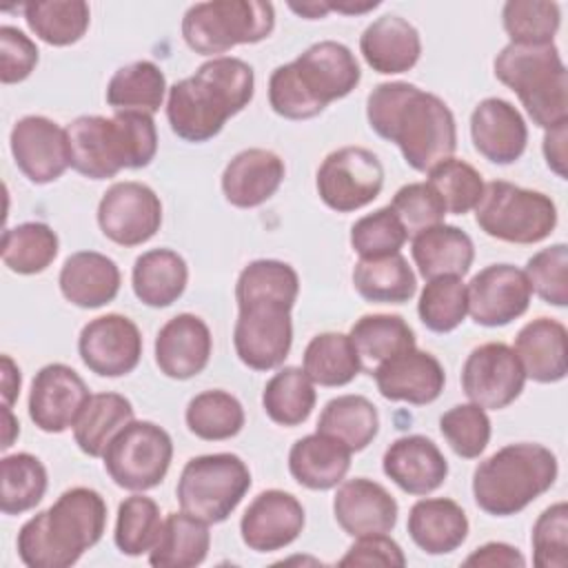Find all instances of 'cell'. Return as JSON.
<instances>
[{"instance_id": "24", "label": "cell", "mask_w": 568, "mask_h": 568, "mask_svg": "<svg viewBox=\"0 0 568 568\" xmlns=\"http://www.w3.org/2000/svg\"><path fill=\"white\" fill-rule=\"evenodd\" d=\"M397 510L395 497L366 477L344 481L333 499L335 521L351 537L390 532L397 524Z\"/></svg>"}, {"instance_id": "62", "label": "cell", "mask_w": 568, "mask_h": 568, "mask_svg": "<svg viewBox=\"0 0 568 568\" xmlns=\"http://www.w3.org/2000/svg\"><path fill=\"white\" fill-rule=\"evenodd\" d=\"M328 2V0H326ZM375 7H379V2H353V0H342V2H328V9L331 11H337V13H346V16H351V13H366V11H371V9H375Z\"/></svg>"}, {"instance_id": "61", "label": "cell", "mask_w": 568, "mask_h": 568, "mask_svg": "<svg viewBox=\"0 0 568 568\" xmlns=\"http://www.w3.org/2000/svg\"><path fill=\"white\" fill-rule=\"evenodd\" d=\"M288 9L295 11L297 16L306 18V20H317V18H324L326 13H331L326 0H320V2H317V0H311V2H302V4L288 2Z\"/></svg>"}, {"instance_id": "56", "label": "cell", "mask_w": 568, "mask_h": 568, "mask_svg": "<svg viewBox=\"0 0 568 568\" xmlns=\"http://www.w3.org/2000/svg\"><path fill=\"white\" fill-rule=\"evenodd\" d=\"M38 64L36 42L18 27H0V80L2 84H16L31 75Z\"/></svg>"}, {"instance_id": "46", "label": "cell", "mask_w": 568, "mask_h": 568, "mask_svg": "<svg viewBox=\"0 0 568 568\" xmlns=\"http://www.w3.org/2000/svg\"><path fill=\"white\" fill-rule=\"evenodd\" d=\"M164 519L160 517V508L151 497L131 495L118 506L115 519V546L122 555L138 557L149 552L162 532Z\"/></svg>"}, {"instance_id": "23", "label": "cell", "mask_w": 568, "mask_h": 568, "mask_svg": "<svg viewBox=\"0 0 568 568\" xmlns=\"http://www.w3.org/2000/svg\"><path fill=\"white\" fill-rule=\"evenodd\" d=\"M213 351V337L206 322L193 313L171 317L155 337V364L171 379H191L200 375Z\"/></svg>"}, {"instance_id": "63", "label": "cell", "mask_w": 568, "mask_h": 568, "mask_svg": "<svg viewBox=\"0 0 568 568\" xmlns=\"http://www.w3.org/2000/svg\"><path fill=\"white\" fill-rule=\"evenodd\" d=\"M2 413H4V435H2V450H7L11 444H13V439L20 435V424H18V419L13 417V413H11V406H4L2 404Z\"/></svg>"}, {"instance_id": "41", "label": "cell", "mask_w": 568, "mask_h": 568, "mask_svg": "<svg viewBox=\"0 0 568 568\" xmlns=\"http://www.w3.org/2000/svg\"><path fill=\"white\" fill-rule=\"evenodd\" d=\"M315 386L304 368L284 366L264 386L262 408L280 426H300L315 408Z\"/></svg>"}, {"instance_id": "60", "label": "cell", "mask_w": 568, "mask_h": 568, "mask_svg": "<svg viewBox=\"0 0 568 568\" xmlns=\"http://www.w3.org/2000/svg\"><path fill=\"white\" fill-rule=\"evenodd\" d=\"M0 384H2V404L13 406V402L20 395L22 375H20L18 364L9 355H2V379H0Z\"/></svg>"}, {"instance_id": "32", "label": "cell", "mask_w": 568, "mask_h": 568, "mask_svg": "<svg viewBox=\"0 0 568 568\" xmlns=\"http://www.w3.org/2000/svg\"><path fill=\"white\" fill-rule=\"evenodd\" d=\"M410 539L428 555H448L468 537V517L464 508L446 497L419 499L413 504L406 521Z\"/></svg>"}, {"instance_id": "9", "label": "cell", "mask_w": 568, "mask_h": 568, "mask_svg": "<svg viewBox=\"0 0 568 568\" xmlns=\"http://www.w3.org/2000/svg\"><path fill=\"white\" fill-rule=\"evenodd\" d=\"M475 222L488 237L510 244H535L555 231L557 206L541 191L493 180L484 184L481 200L475 206Z\"/></svg>"}, {"instance_id": "54", "label": "cell", "mask_w": 568, "mask_h": 568, "mask_svg": "<svg viewBox=\"0 0 568 568\" xmlns=\"http://www.w3.org/2000/svg\"><path fill=\"white\" fill-rule=\"evenodd\" d=\"M390 211L402 222L408 237L444 222L446 209L428 182L404 184L390 200Z\"/></svg>"}, {"instance_id": "40", "label": "cell", "mask_w": 568, "mask_h": 568, "mask_svg": "<svg viewBox=\"0 0 568 568\" xmlns=\"http://www.w3.org/2000/svg\"><path fill=\"white\" fill-rule=\"evenodd\" d=\"M304 373L320 386H346L359 373L362 364L348 335L320 333L304 348Z\"/></svg>"}, {"instance_id": "49", "label": "cell", "mask_w": 568, "mask_h": 568, "mask_svg": "<svg viewBox=\"0 0 568 568\" xmlns=\"http://www.w3.org/2000/svg\"><path fill=\"white\" fill-rule=\"evenodd\" d=\"M559 4L544 0H508L501 9L504 31L513 44H548L559 29Z\"/></svg>"}, {"instance_id": "13", "label": "cell", "mask_w": 568, "mask_h": 568, "mask_svg": "<svg viewBox=\"0 0 568 568\" xmlns=\"http://www.w3.org/2000/svg\"><path fill=\"white\" fill-rule=\"evenodd\" d=\"M315 186L328 209L351 213L379 195L384 166L379 158L364 146H342L324 158L315 175Z\"/></svg>"}, {"instance_id": "30", "label": "cell", "mask_w": 568, "mask_h": 568, "mask_svg": "<svg viewBox=\"0 0 568 568\" xmlns=\"http://www.w3.org/2000/svg\"><path fill=\"white\" fill-rule=\"evenodd\" d=\"M410 255L424 280L464 277L473 266L475 246L468 233L442 222L413 235Z\"/></svg>"}, {"instance_id": "55", "label": "cell", "mask_w": 568, "mask_h": 568, "mask_svg": "<svg viewBox=\"0 0 568 568\" xmlns=\"http://www.w3.org/2000/svg\"><path fill=\"white\" fill-rule=\"evenodd\" d=\"M532 564L537 568H566L568 564V506L557 501L548 506L535 521Z\"/></svg>"}, {"instance_id": "6", "label": "cell", "mask_w": 568, "mask_h": 568, "mask_svg": "<svg viewBox=\"0 0 568 568\" xmlns=\"http://www.w3.org/2000/svg\"><path fill=\"white\" fill-rule=\"evenodd\" d=\"M557 473L550 448L532 442L508 444L479 462L473 473V497L484 513L510 517L550 490Z\"/></svg>"}, {"instance_id": "12", "label": "cell", "mask_w": 568, "mask_h": 568, "mask_svg": "<svg viewBox=\"0 0 568 568\" xmlns=\"http://www.w3.org/2000/svg\"><path fill=\"white\" fill-rule=\"evenodd\" d=\"M291 308L277 300L237 302L233 346L244 366L271 371L284 364L293 344Z\"/></svg>"}, {"instance_id": "25", "label": "cell", "mask_w": 568, "mask_h": 568, "mask_svg": "<svg viewBox=\"0 0 568 568\" xmlns=\"http://www.w3.org/2000/svg\"><path fill=\"white\" fill-rule=\"evenodd\" d=\"M384 475L408 495H428L448 477V462L424 435L397 437L382 457Z\"/></svg>"}, {"instance_id": "20", "label": "cell", "mask_w": 568, "mask_h": 568, "mask_svg": "<svg viewBox=\"0 0 568 568\" xmlns=\"http://www.w3.org/2000/svg\"><path fill=\"white\" fill-rule=\"evenodd\" d=\"M304 528V506L295 495L262 490L240 519L242 541L255 552H273L293 544Z\"/></svg>"}, {"instance_id": "36", "label": "cell", "mask_w": 568, "mask_h": 568, "mask_svg": "<svg viewBox=\"0 0 568 568\" xmlns=\"http://www.w3.org/2000/svg\"><path fill=\"white\" fill-rule=\"evenodd\" d=\"M362 371L373 373L382 362L415 346V333L402 315L373 313L362 315L348 333Z\"/></svg>"}, {"instance_id": "52", "label": "cell", "mask_w": 568, "mask_h": 568, "mask_svg": "<svg viewBox=\"0 0 568 568\" xmlns=\"http://www.w3.org/2000/svg\"><path fill=\"white\" fill-rule=\"evenodd\" d=\"M406 240L408 235L390 206H382L359 217L351 226V246L359 257H384L399 253Z\"/></svg>"}, {"instance_id": "14", "label": "cell", "mask_w": 568, "mask_h": 568, "mask_svg": "<svg viewBox=\"0 0 568 568\" xmlns=\"http://www.w3.org/2000/svg\"><path fill=\"white\" fill-rule=\"evenodd\" d=\"M98 224L104 237L120 246L144 244L160 231L162 202L142 182H115L98 204Z\"/></svg>"}, {"instance_id": "51", "label": "cell", "mask_w": 568, "mask_h": 568, "mask_svg": "<svg viewBox=\"0 0 568 568\" xmlns=\"http://www.w3.org/2000/svg\"><path fill=\"white\" fill-rule=\"evenodd\" d=\"M439 430L455 455L464 459L479 457L490 442V417L477 404H457L439 417Z\"/></svg>"}, {"instance_id": "53", "label": "cell", "mask_w": 568, "mask_h": 568, "mask_svg": "<svg viewBox=\"0 0 568 568\" xmlns=\"http://www.w3.org/2000/svg\"><path fill=\"white\" fill-rule=\"evenodd\" d=\"M526 280L546 304L564 308L568 304V246L564 242L537 251L526 262Z\"/></svg>"}, {"instance_id": "10", "label": "cell", "mask_w": 568, "mask_h": 568, "mask_svg": "<svg viewBox=\"0 0 568 568\" xmlns=\"http://www.w3.org/2000/svg\"><path fill=\"white\" fill-rule=\"evenodd\" d=\"M251 488V470L233 453L191 457L178 479V504L184 513L220 524L237 508Z\"/></svg>"}, {"instance_id": "43", "label": "cell", "mask_w": 568, "mask_h": 568, "mask_svg": "<svg viewBox=\"0 0 568 568\" xmlns=\"http://www.w3.org/2000/svg\"><path fill=\"white\" fill-rule=\"evenodd\" d=\"M27 27L51 47L75 44L89 29L91 11L82 0L27 2L22 7Z\"/></svg>"}, {"instance_id": "33", "label": "cell", "mask_w": 568, "mask_h": 568, "mask_svg": "<svg viewBox=\"0 0 568 568\" xmlns=\"http://www.w3.org/2000/svg\"><path fill=\"white\" fill-rule=\"evenodd\" d=\"M189 282L184 257L171 248H151L142 253L131 273L135 297L153 308H164L178 302Z\"/></svg>"}, {"instance_id": "34", "label": "cell", "mask_w": 568, "mask_h": 568, "mask_svg": "<svg viewBox=\"0 0 568 568\" xmlns=\"http://www.w3.org/2000/svg\"><path fill=\"white\" fill-rule=\"evenodd\" d=\"M211 548L209 524L189 513H169L158 544L149 550V564L155 568L200 566Z\"/></svg>"}, {"instance_id": "21", "label": "cell", "mask_w": 568, "mask_h": 568, "mask_svg": "<svg viewBox=\"0 0 568 568\" xmlns=\"http://www.w3.org/2000/svg\"><path fill=\"white\" fill-rule=\"evenodd\" d=\"M371 375L384 399L408 402L415 406L435 402L446 384V373L439 359L415 346L382 362Z\"/></svg>"}, {"instance_id": "8", "label": "cell", "mask_w": 568, "mask_h": 568, "mask_svg": "<svg viewBox=\"0 0 568 568\" xmlns=\"http://www.w3.org/2000/svg\"><path fill=\"white\" fill-rule=\"evenodd\" d=\"M275 29V9L260 0H211L191 4L182 18V38L200 55L226 53L237 44L266 40Z\"/></svg>"}, {"instance_id": "5", "label": "cell", "mask_w": 568, "mask_h": 568, "mask_svg": "<svg viewBox=\"0 0 568 568\" xmlns=\"http://www.w3.org/2000/svg\"><path fill=\"white\" fill-rule=\"evenodd\" d=\"M67 140L71 166L89 180L142 169L158 153L155 122L138 111H115L113 118L80 115L67 126Z\"/></svg>"}, {"instance_id": "59", "label": "cell", "mask_w": 568, "mask_h": 568, "mask_svg": "<svg viewBox=\"0 0 568 568\" xmlns=\"http://www.w3.org/2000/svg\"><path fill=\"white\" fill-rule=\"evenodd\" d=\"M544 158H546V164L559 178H566V124L546 131V135H544Z\"/></svg>"}, {"instance_id": "58", "label": "cell", "mask_w": 568, "mask_h": 568, "mask_svg": "<svg viewBox=\"0 0 568 568\" xmlns=\"http://www.w3.org/2000/svg\"><path fill=\"white\" fill-rule=\"evenodd\" d=\"M466 566H504V568H524L526 566V559L524 555L510 546V544H504V541H488L484 546H479L477 550H473L466 559H464Z\"/></svg>"}, {"instance_id": "48", "label": "cell", "mask_w": 568, "mask_h": 568, "mask_svg": "<svg viewBox=\"0 0 568 568\" xmlns=\"http://www.w3.org/2000/svg\"><path fill=\"white\" fill-rule=\"evenodd\" d=\"M417 313L422 324L433 333L455 331L468 313L466 284L462 277L446 275L428 280L419 295Z\"/></svg>"}, {"instance_id": "38", "label": "cell", "mask_w": 568, "mask_h": 568, "mask_svg": "<svg viewBox=\"0 0 568 568\" xmlns=\"http://www.w3.org/2000/svg\"><path fill=\"white\" fill-rule=\"evenodd\" d=\"M166 93V78L151 60H135L120 67L106 84V102L113 111H138L153 115Z\"/></svg>"}, {"instance_id": "35", "label": "cell", "mask_w": 568, "mask_h": 568, "mask_svg": "<svg viewBox=\"0 0 568 568\" xmlns=\"http://www.w3.org/2000/svg\"><path fill=\"white\" fill-rule=\"evenodd\" d=\"M353 286L371 304H404L417 291V280L402 253L359 257L353 266Z\"/></svg>"}, {"instance_id": "42", "label": "cell", "mask_w": 568, "mask_h": 568, "mask_svg": "<svg viewBox=\"0 0 568 568\" xmlns=\"http://www.w3.org/2000/svg\"><path fill=\"white\" fill-rule=\"evenodd\" d=\"M60 248L55 231L44 222H22L4 229L0 255L9 271L36 275L51 266Z\"/></svg>"}, {"instance_id": "4", "label": "cell", "mask_w": 568, "mask_h": 568, "mask_svg": "<svg viewBox=\"0 0 568 568\" xmlns=\"http://www.w3.org/2000/svg\"><path fill=\"white\" fill-rule=\"evenodd\" d=\"M362 80L353 51L335 40L311 44L268 78V104L286 120H311L333 100L346 98Z\"/></svg>"}, {"instance_id": "47", "label": "cell", "mask_w": 568, "mask_h": 568, "mask_svg": "<svg viewBox=\"0 0 568 568\" xmlns=\"http://www.w3.org/2000/svg\"><path fill=\"white\" fill-rule=\"evenodd\" d=\"M300 293L297 271L282 260H255L246 264L235 284V300H277L295 304Z\"/></svg>"}, {"instance_id": "50", "label": "cell", "mask_w": 568, "mask_h": 568, "mask_svg": "<svg viewBox=\"0 0 568 568\" xmlns=\"http://www.w3.org/2000/svg\"><path fill=\"white\" fill-rule=\"evenodd\" d=\"M428 184L444 202L446 213L464 215L477 206L484 193L479 171L457 158H448L428 171Z\"/></svg>"}, {"instance_id": "2", "label": "cell", "mask_w": 568, "mask_h": 568, "mask_svg": "<svg viewBox=\"0 0 568 568\" xmlns=\"http://www.w3.org/2000/svg\"><path fill=\"white\" fill-rule=\"evenodd\" d=\"M253 67L233 55H217L169 89L166 120L180 140L206 142L253 100Z\"/></svg>"}, {"instance_id": "18", "label": "cell", "mask_w": 568, "mask_h": 568, "mask_svg": "<svg viewBox=\"0 0 568 568\" xmlns=\"http://www.w3.org/2000/svg\"><path fill=\"white\" fill-rule=\"evenodd\" d=\"M16 166L33 184L55 182L69 166L67 129L44 115L20 118L9 135Z\"/></svg>"}, {"instance_id": "27", "label": "cell", "mask_w": 568, "mask_h": 568, "mask_svg": "<svg viewBox=\"0 0 568 568\" xmlns=\"http://www.w3.org/2000/svg\"><path fill=\"white\" fill-rule=\"evenodd\" d=\"M359 53L377 73H406L422 55V38L406 18L388 13L364 29L359 38Z\"/></svg>"}, {"instance_id": "26", "label": "cell", "mask_w": 568, "mask_h": 568, "mask_svg": "<svg viewBox=\"0 0 568 568\" xmlns=\"http://www.w3.org/2000/svg\"><path fill=\"white\" fill-rule=\"evenodd\" d=\"M284 160L268 149H244L224 166L222 193L237 209H255L271 200L284 180Z\"/></svg>"}, {"instance_id": "3", "label": "cell", "mask_w": 568, "mask_h": 568, "mask_svg": "<svg viewBox=\"0 0 568 568\" xmlns=\"http://www.w3.org/2000/svg\"><path fill=\"white\" fill-rule=\"evenodd\" d=\"M106 526L104 497L87 486L64 490L18 532V557L29 568H69L93 548Z\"/></svg>"}, {"instance_id": "29", "label": "cell", "mask_w": 568, "mask_h": 568, "mask_svg": "<svg viewBox=\"0 0 568 568\" xmlns=\"http://www.w3.org/2000/svg\"><path fill=\"white\" fill-rule=\"evenodd\" d=\"M566 326L552 317H537L521 326L515 337V355L532 382L555 384L568 373Z\"/></svg>"}, {"instance_id": "19", "label": "cell", "mask_w": 568, "mask_h": 568, "mask_svg": "<svg viewBox=\"0 0 568 568\" xmlns=\"http://www.w3.org/2000/svg\"><path fill=\"white\" fill-rule=\"evenodd\" d=\"M89 397L84 379L71 366L47 364L31 382L29 417L42 433H64L73 428Z\"/></svg>"}, {"instance_id": "39", "label": "cell", "mask_w": 568, "mask_h": 568, "mask_svg": "<svg viewBox=\"0 0 568 568\" xmlns=\"http://www.w3.org/2000/svg\"><path fill=\"white\" fill-rule=\"evenodd\" d=\"M379 430V415L364 395L333 397L317 419V433L342 442L351 453L364 450Z\"/></svg>"}, {"instance_id": "22", "label": "cell", "mask_w": 568, "mask_h": 568, "mask_svg": "<svg viewBox=\"0 0 568 568\" xmlns=\"http://www.w3.org/2000/svg\"><path fill=\"white\" fill-rule=\"evenodd\" d=\"M470 138L475 151L493 164L517 162L528 142V126L508 100L486 98L470 113Z\"/></svg>"}, {"instance_id": "31", "label": "cell", "mask_w": 568, "mask_h": 568, "mask_svg": "<svg viewBox=\"0 0 568 568\" xmlns=\"http://www.w3.org/2000/svg\"><path fill=\"white\" fill-rule=\"evenodd\" d=\"M351 450L331 435L313 433L300 437L288 453L293 479L311 490H328L342 484L351 468Z\"/></svg>"}, {"instance_id": "45", "label": "cell", "mask_w": 568, "mask_h": 568, "mask_svg": "<svg viewBox=\"0 0 568 568\" xmlns=\"http://www.w3.org/2000/svg\"><path fill=\"white\" fill-rule=\"evenodd\" d=\"M189 430L206 442L235 437L244 426V408L240 399L226 390L213 388L195 395L184 413Z\"/></svg>"}, {"instance_id": "15", "label": "cell", "mask_w": 568, "mask_h": 568, "mask_svg": "<svg viewBox=\"0 0 568 568\" xmlns=\"http://www.w3.org/2000/svg\"><path fill=\"white\" fill-rule=\"evenodd\" d=\"M524 384L526 373L515 351L504 342L475 346L462 366V388L481 408H506L521 395Z\"/></svg>"}, {"instance_id": "11", "label": "cell", "mask_w": 568, "mask_h": 568, "mask_svg": "<svg viewBox=\"0 0 568 568\" xmlns=\"http://www.w3.org/2000/svg\"><path fill=\"white\" fill-rule=\"evenodd\" d=\"M104 470L120 488L142 493L162 484L173 459L171 435L153 422H129L106 446Z\"/></svg>"}, {"instance_id": "16", "label": "cell", "mask_w": 568, "mask_h": 568, "mask_svg": "<svg viewBox=\"0 0 568 568\" xmlns=\"http://www.w3.org/2000/svg\"><path fill=\"white\" fill-rule=\"evenodd\" d=\"M78 353L84 366L100 377H122L135 371L142 357V335L133 320L106 313L80 331Z\"/></svg>"}, {"instance_id": "7", "label": "cell", "mask_w": 568, "mask_h": 568, "mask_svg": "<svg viewBox=\"0 0 568 568\" xmlns=\"http://www.w3.org/2000/svg\"><path fill=\"white\" fill-rule=\"evenodd\" d=\"M493 69L495 78L517 93L532 124L546 131L568 124V73L552 42H510L497 53Z\"/></svg>"}, {"instance_id": "1", "label": "cell", "mask_w": 568, "mask_h": 568, "mask_svg": "<svg viewBox=\"0 0 568 568\" xmlns=\"http://www.w3.org/2000/svg\"><path fill=\"white\" fill-rule=\"evenodd\" d=\"M371 129L399 146L406 164L428 173L457 149L455 115L448 104L410 82H382L366 98Z\"/></svg>"}, {"instance_id": "44", "label": "cell", "mask_w": 568, "mask_h": 568, "mask_svg": "<svg viewBox=\"0 0 568 568\" xmlns=\"http://www.w3.org/2000/svg\"><path fill=\"white\" fill-rule=\"evenodd\" d=\"M49 479L44 464L31 453H13L0 459V510L20 515L38 506Z\"/></svg>"}, {"instance_id": "57", "label": "cell", "mask_w": 568, "mask_h": 568, "mask_svg": "<svg viewBox=\"0 0 568 568\" xmlns=\"http://www.w3.org/2000/svg\"><path fill=\"white\" fill-rule=\"evenodd\" d=\"M339 566H406L404 550L386 532L355 537V544L339 559Z\"/></svg>"}, {"instance_id": "37", "label": "cell", "mask_w": 568, "mask_h": 568, "mask_svg": "<svg viewBox=\"0 0 568 568\" xmlns=\"http://www.w3.org/2000/svg\"><path fill=\"white\" fill-rule=\"evenodd\" d=\"M133 422V406L120 393H95L73 424V439L89 457H102L109 442Z\"/></svg>"}, {"instance_id": "28", "label": "cell", "mask_w": 568, "mask_h": 568, "mask_svg": "<svg viewBox=\"0 0 568 568\" xmlns=\"http://www.w3.org/2000/svg\"><path fill=\"white\" fill-rule=\"evenodd\" d=\"M118 264L98 251L71 253L58 275L60 293L80 308H100L115 300L120 291Z\"/></svg>"}, {"instance_id": "17", "label": "cell", "mask_w": 568, "mask_h": 568, "mask_svg": "<svg viewBox=\"0 0 568 568\" xmlns=\"http://www.w3.org/2000/svg\"><path fill=\"white\" fill-rule=\"evenodd\" d=\"M526 273L513 264H490L466 284L468 313L479 326L497 328L521 317L530 306Z\"/></svg>"}]
</instances>
